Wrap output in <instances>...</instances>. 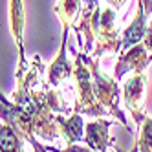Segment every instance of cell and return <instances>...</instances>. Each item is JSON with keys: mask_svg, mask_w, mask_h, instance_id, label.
I'll return each instance as SVG.
<instances>
[{"mask_svg": "<svg viewBox=\"0 0 152 152\" xmlns=\"http://www.w3.org/2000/svg\"><path fill=\"white\" fill-rule=\"evenodd\" d=\"M92 59H88V53H77L75 51V70L73 77L77 84V101H75V112L92 115V117H108V112L103 108L95 95L94 88V75H92Z\"/></svg>", "mask_w": 152, "mask_h": 152, "instance_id": "cell-1", "label": "cell"}, {"mask_svg": "<svg viewBox=\"0 0 152 152\" xmlns=\"http://www.w3.org/2000/svg\"><path fill=\"white\" fill-rule=\"evenodd\" d=\"M92 66V75H94V88H95V95L99 103L103 104V108L108 112V115H114L117 121H121L123 126L128 128V123L125 119L123 110L119 108V86L117 81L114 77H108L99 70V59H94Z\"/></svg>", "mask_w": 152, "mask_h": 152, "instance_id": "cell-3", "label": "cell"}, {"mask_svg": "<svg viewBox=\"0 0 152 152\" xmlns=\"http://www.w3.org/2000/svg\"><path fill=\"white\" fill-rule=\"evenodd\" d=\"M147 13H145V6H143V0H137V15L136 18L130 22V26L123 31L121 35V51L119 53H125L130 48H134L136 44L143 42L145 35H147Z\"/></svg>", "mask_w": 152, "mask_h": 152, "instance_id": "cell-8", "label": "cell"}, {"mask_svg": "<svg viewBox=\"0 0 152 152\" xmlns=\"http://www.w3.org/2000/svg\"><path fill=\"white\" fill-rule=\"evenodd\" d=\"M94 59H99L103 53H119L121 39L117 31V9L106 6L101 9L94 29Z\"/></svg>", "mask_w": 152, "mask_h": 152, "instance_id": "cell-2", "label": "cell"}, {"mask_svg": "<svg viewBox=\"0 0 152 152\" xmlns=\"http://www.w3.org/2000/svg\"><path fill=\"white\" fill-rule=\"evenodd\" d=\"M101 0H83V13L77 26H75V33H77V40L84 37V53H88L94 46V29L97 24V18L101 15V7H99Z\"/></svg>", "mask_w": 152, "mask_h": 152, "instance_id": "cell-6", "label": "cell"}, {"mask_svg": "<svg viewBox=\"0 0 152 152\" xmlns=\"http://www.w3.org/2000/svg\"><path fill=\"white\" fill-rule=\"evenodd\" d=\"M59 121H61V128H62V137L66 139L68 145H73V143H79L84 137V121L81 114H72L70 117H62L59 115Z\"/></svg>", "mask_w": 152, "mask_h": 152, "instance_id": "cell-11", "label": "cell"}, {"mask_svg": "<svg viewBox=\"0 0 152 152\" xmlns=\"http://www.w3.org/2000/svg\"><path fill=\"white\" fill-rule=\"evenodd\" d=\"M55 13L62 22V29L75 28L83 13V0H59L55 6Z\"/></svg>", "mask_w": 152, "mask_h": 152, "instance_id": "cell-10", "label": "cell"}, {"mask_svg": "<svg viewBox=\"0 0 152 152\" xmlns=\"http://www.w3.org/2000/svg\"><path fill=\"white\" fill-rule=\"evenodd\" d=\"M66 39H68V29H64V35H62V46L57 59L51 62L50 72H48V81L51 88H61L64 83H68L72 79V66H70V61L66 59Z\"/></svg>", "mask_w": 152, "mask_h": 152, "instance_id": "cell-9", "label": "cell"}, {"mask_svg": "<svg viewBox=\"0 0 152 152\" xmlns=\"http://www.w3.org/2000/svg\"><path fill=\"white\" fill-rule=\"evenodd\" d=\"M128 2V0H106V4L110 6V7H114V9H121V7H125V4Z\"/></svg>", "mask_w": 152, "mask_h": 152, "instance_id": "cell-15", "label": "cell"}, {"mask_svg": "<svg viewBox=\"0 0 152 152\" xmlns=\"http://www.w3.org/2000/svg\"><path fill=\"white\" fill-rule=\"evenodd\" d=\"M46 150H51V152H95L94 148L90 147H79V145H70L68 148H64V150H57V148H51V147H46Z\"/></svg>", "mask_w": 152, "mask_h": 152, "instance_id": "cell-13", "label": "cell"}, {"mask_svg": "<svg viewBox=\"0 0 152 152\" xmlns=\"http://www.w3.org/2000/svg\"><path fill=\"white\" fill-rule=\"evenodd\" d=\"M143 6H145V13H147V17L152 15V0H143Z\"/></svg>", "mask_w": 152, "mask_h": 152, "instance_id": "cell-16", "label": "cell"}, {"mask_svg": "<svg viewBox=\"0 0 152 152\" xmlns=\"http://www.w3.org/2000/svg\"><path fill=\"white\" fill-rule=\"evenodd\" d=\"M112 152H121V150H117L115 147H112Z\"/></svg>", "mask_w": 152, "mask_h": 152, "instance_id": "cell-17", "label": "cell"}, {"mask_svg": "<svg viewBox=\"0 0 152 152\" xmlns=\"http://www.w3.org/2000/svg\"><path fill=\"white\" fill-rule=\"evenodd\" d=\"M150 61H152V53L148 51V48L143 42H139L134 48H130L128 51L119 55L117 64H115V72H114V79L121 81L125 77V73H128V72L143 73V70L150 64Z\"/></svg>", "mask_w": 152, "mask_h": 152, "instance_id": "cell-5", "label": "cell"}, {"mask_svg": "<svg viewBox=\"0 0 152 152\" xmlns=\"http://www.w3.org/2000/svg\"><path fill=\"white\" fill-rule=\"evenodd\" d=\"M143 44L148 48V51L152 53V22H150V26H148V29H147V35H145V39H143Z\"/></svg>", "mask_w": 152, "mask_h": 152, "instance_id": "cell-14", "label": "cell"}, {"mask_svg": "<svg viewBox=\"0 0 152 152\" xmlns=\"http://www.w3.org/2000/svg\"><path fill=\"white\" fill-rule=\"evenodd\" d=\"M112 126L110 119L99 117L95 121H90L86 125V132H84V141L90 148L95 152H106V148H112L114 139L108 134V128Z\"/></svg>", "mask_w": 152, "mask_h": 152, "instance_id": "cell-7", "label": "cell"}, {"mask_svg": "<svg viewBox=\"0 0 152 152\" xmlns=\"http://www.w3.org/2000/svg\"><path fill=\"white\" fill-rule=\"evenodd\" d=\"M137 148L139 152H152V119L147 117L141 123V134L137 139Z\"/></svg>", "mask_w": 152, "mask_h": 152, "instance_id": "cell-12", "label": "cell"}, {"mask_svg": "<svg viewBox=\"0 0 152 152\" xmlns=\"http://www.w3.org/2000/svg\"><path fill=\"white\" fill-rule=\"evenodd\" d=\"M123 99L126 108L132 114L136 123H143L147 119V77L145 73H132L123 84Z\"/></svg>", "mask_w": 152, "mask_h": 152, "instance_id": "cell-4", "label": "cell"}, {"mask_svg": "<svg viewBox=\"0 0 152 152\" xmlns=\"http://www.w3.org/2000/svg\"><path fill=\"white\" fill-rule=\"evenodd\" d=\"M132 152H139V148H137V147H136V148H132Z\"/></svg>", "mask_w": 152, "mask_h": 152, "instance_id": "cell-18", "label": "cell"}]
</instances>
